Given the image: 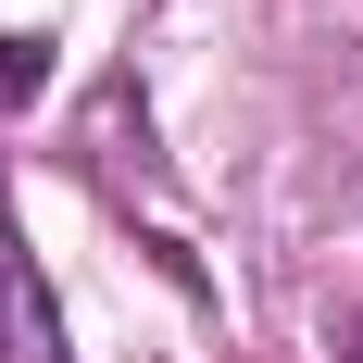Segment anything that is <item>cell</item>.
<instances>
[{
  "mask_svg": "<svg viewBox=\"0 0 363 363\" xmlns=\"http://www.w3.org/2000/svg\"><path fill=\"white\" fill-rule=\"evenodd\" d=\"M0 363H63V313L38 289V251L13 225V188H0Z\"/></svg>",
  "mask_w": 363,
  "mask_h": 363,
  "instance_id": "1",
  "label": "cell"
},
{
  "mask_svg": "<svg viewBox=\"0 0 363 363\" xmlns=\"http://www.w3.org/2000/svg\"><path fill=\"white\" fill-rule=\"evenodd\" d=\"M38 75H50V38H0V101H26Z\"/></svg>",
  "mask_w": 363,
  "mask_h": 363,
  "instance_id": "2",
  "label": "cell"
},
{
  "mask_svg": "<svg viewBox=\"0 0 363 363\" xmlns=\"http://www.w3.org/2000/svg\"><path fill=\"white\" fill-rule=\"evenodd\" d=\"M351 363H363V313H351Z\"/></svg>",
  "mask_w": 363,
  "mask_h": 363,
  "instance_id": "3",
  "label": "cell"
}]
</instances>
